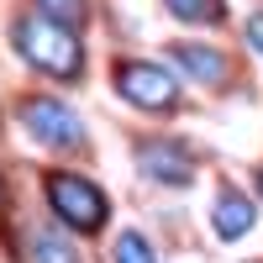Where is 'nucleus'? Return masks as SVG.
<instances>
[{"label": "nucleus", "mask_w": 263, "mask_h": 263, "mask_svg": "<svg viewBox=\"0 0 263 263\" xmlns=\"http://www.w3.org/2000/svg\"><path fill=\"white\" fill-rule=\"evenodd\" d=\"M16 48H21V58H27L32 69L53 74L63 84H79L84 79V42L74 37V27H63V21L42 16V11L16 21Z\"/></svg>", "instance_id": "1"}, {"label": "nucleus", "mask_w": 263, "mask_h": 263, "mask_svg": "<svg viewBox=\"0 0 263 263\" xmlns=\"http://www.w3.org/2000/svg\"><path fill=\"white\" fill-rule=\"evenodd\" d=\"M48 205L63 227H74V232H100L105 227V216H111V205H105V195L90 184V179H79V174H63L53 168L48 174Z\"/></svg>", "instance_id": "2"}, {"label": "nucleus", "mask_w": 263, "mask_h": 263, "mask_svg": "<svg viewBox=\"0 0 263 263\" xmlns=\"http://www.w3.org/2000/svg\"><path fill=\"white\" fill-rule=\"evenodd\" d=\"M116 90L132 105H142V111H163V105H174V95H179V79H174L163 63L126 58V63H116Z\"/></svg>", "instance_id": "3"}, {"label": "nucleus", "mask_w": 263, "mask_h": 263, "mask_svg": "<svg viewBox=\"0 0 263 263\" xmlns=\"http://www.w3.org/2000/svg\"><path fill=\"white\" fill-rule=\"evenodd\" d=\"M21 121H27V132L42 142V147H79L84 142V121L69 111L63 100H27L21 105Z\"/></svg>", "instance_id": "4"}, {"label": "nucleus", "mask_w": 263, "mask_h": 263, "mask_svg": "<svg viewBox=\"0 0 263 263\" xmlns=\"http://www.w3.org/2000/svg\"><path fill=\"white\" fill-rule=\"evenodd\" d=\"M137 158H142V174L147 179H158V184H174V190H184L195 179V168H190V153L179 142H163V137H153L137 147Z\"/></svg>", "instance_id": "5"}, {"label": "nucleus", "mask_w": 263, "mask_h": 263, "mask_svg": "<svg viewBox=\"0 0 263 263\" xmlns=\"http://www.w3.org/2000/svg\"><path fill=\"white\" fill-rule=\"evenodd\" d=\"M253 200L248 195H237V190H221L216 195V205H211V227H216V237L221 242H237V237H248L253 232Z\"/></svg>", "instance_id": "6"}, {"label": "nucleus", "mask_w": 263, "mask_h": 263, "mask_svg": "<svg viewBox=\"0 0 263 263\" xmlns=\"http://www.w3.org/2000/svg\"><path fill=\"white\" fill-rule=\"evenodd\" d=\"M174 63H179L190 79H200V84H221L227 79V58L216 48H200V42H179V48H174Z\"/></svg>", "instance_id": "7"}, {"label": "nucleus", "mask_w": 263, "mask_h": 263, "mask_svg": "<svg viewBox=\"0 0 263 263\" xmlns=\"http://www.w3.org/2000/svg\"><path fill=\"white\" fill-rule=\"evenodd\" d=\"M32 263H79V248H74L63 232L37 227V232H32Z\"/></svg>", "instance_id": "8"}, {"label": "nucleus", "mask_w": 263, "mask_h": 263, "mask_svg": "<svg viewBox=\"0 0 263 263\" xmlns=\"http://www.w3.org/2000/svg\"><path fill=\"white\" fill-rule=\"evenodd\" d=\"M116 263H158V253H153V242L142 232H121L116 237Z\"/></svg>", "instance_id": "9"}, {"label": "nucleus", "mask_w": 263, "mask_h": 263, "mask_svg": "<svg viewBox=\"0 0 263 263\" xmlns=\"http://www.w3.org/2000/svg\"><path fill=\"white\" fill-rule=\"evenodd\" d=\"M163 6L179 16V21H221V0H163Z\"/></svg>", "instance_id": "10"}, {"label": "nucleus", "mask_w": 263, "mask_h": 263, "mask_svg": "<svg viewBox=\"0 0 263 263\" xmlns=\"http://www.w3.org/2000/svg\"><path fill=\"white\" fill-rule=\"evenodd\" d=\"M37 11L53 16V21H63V27H79V21L90 16V0H37Z\"/></svg>", "instance_id": "11"}, {"label": "nucleus", "mask_w": 263, "mask_h": 263, "mask_svg": "<svg viewBox=\"0 0 263 263\" xmlns=\"http://www.w3.org/2000/svg\"><path fill=\"white\" fill-rule=\"evenodd\" d=\"M248 42L263 53V11H258V16H248Z\"/></svg>", "instance_id": "12"}, {"label": "nucleus", "mask_w": 263, "mask_h": 263, "mask_svg": "<svg viewBox=\"0 0 263 263\" xmlns=\"http://www.w3.org/2000/svg\"><path fill=\"white\" fill-rule=\"evenodd\" d=\"M0 205H6V179H0Z\"/></svg>", "instance_id": "13"}, {"label": "nucleus", "mask_w": 263, "mask_h": 263, "mask_svg": "<svg viewBox=\"0 0 263 263\" xmlns=\"http://www.w3.org/2000/svg\"><path fill=\"white\" fill-rule=\"evenodd\" d=\"M258 190H263V168H258Z\"/></svg>", "instance_id": "14"}]
</instances>
